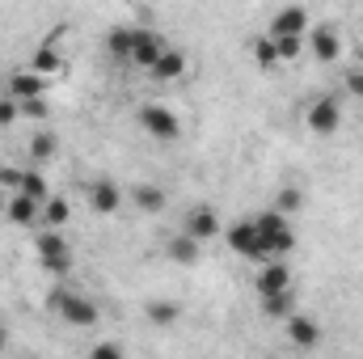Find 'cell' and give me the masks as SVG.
<instances>
[{"label":"cell","mask_w":363,"mask_h":359,"mask_svg":"<svg viewBox=\"0 0 363 359\" xmlns=\"http://www.w3.org/2000/svg\"><path fill=\"white\" fill-rule=\"evenodd\" d=\"M165 51H169L165 34H157V30H148V26H140V30L131 34V64H135V68L152 72V68L161 64V55H165Z\"/></svg>","instance_id":"8"},{"label":"cell","mask_w":363,"mask_h":359,"mask_svg":"<svg viewBox=\"0 0 363 359\" xmlns=\"http://www.w3.org/2000/svg\"><path fill=\"white\" fill-rule=\"evenodd\" d=\"M300 207H304V190H300V186H279V190H274L271 211H279V216H296Z\"/></svg>","instance_id":"24"},{"label":"cell","mask_w":363,"mask_h":359,"mask_svg":"<svg viewBox=\"0 0 363 359\" xmlns=\"http://www.w3.org/2000/svg\"><path fill=\"white\" fill-rule=\"evenodd\" d=\"M55 153H60V140H55L51 131H38V136L30 140V161H34V165H51Z\"/></svg>","instance_id":"23"},{"label":"cell","mask_w":363,"mask_h":359,"mask_svg":"<svg viewBox=\"0 0 363 359\" xmlns=\"http://www.w3.org/2000/svg\"><path fill=\"white\" fill-rule=\"evenodd\" d=\"M131 26H114L110 34H106V51L118 60V64H131Z\"/></svg>","instance_id":"22"},{"label":"cell","mask_w":363,"mask_h":359,"mask_svg":"<svg viewBox=\"0 0 363 359\" xmlns=\"http://www.w3.org/2000/svg\"><path fill=\"white\" fill-rule=\"evenodd\" d=\"M26 68H30V72H38V77H47V81H51V77H55V72H60V68H64V55H60V51H55V43H38V51H34V55H30V64H26Z\"/></svg>","instance_id":"16"},{"label":"cell","mask_w":363,"mask_h":359,"mask_svg":"<svg viewBox=\"0 0 363 359\" xmlns=\"http://www.w3.org/2000/svg\"><path fill=\"white\" fill-rule=\"evenodd\" d=\"M17 118H21V106H17V101L4 93V97H0V127H13Z\"/></svg>","instance_id":"32"},{"label":"cell","mask_w":363,"mask_h":359,"mask_svg":"<svg viewBox=\"0 0 363 359\" xmlns=\"http://www.w3.org/2000/svg\"><path fill=\"white\" fill-rule=\"evenodd\" d=\"M34 254H38V263L47 275H68L72 263H77V254H72V245L60 237V233H51V228H43L38 237H34Z\"/></svg>","instance_id":"4"},{"label":"cell","mask_w":363,"mask_h":359,"mask_svg":"<svg viewBox=\"0 0 363 359\" xmlns=\"http://www.w3.org/2000/svg\"><path fill=\"white\" fill-rule=\"evenodd\" d=\"M17 106H21V118H34V123H47V118H51V101H47V97L17 101Z\"/></svg>","instance_id":"29"},{"label":"cell","mask_w":363,"mask_h":359,"mask_svg":"<svg viewBox=\"0 0 363 359\" xmlns=\"http://www.w3.org/2000/svg\"><path fill=\"white\" fill-rule=\"evenodd\" d=\"M4 93H9L13 101H34V97H47V93H51V81L38 77V72H30V68H17V72H9Z\"/></svg>","instance_id":"11"},{"label":"cell","mask_w":363,"mask_h":359,"mask_svg":"<svg viewBox=\"0 0 363 359\" xmlns=\"http://www.w3.org/2000/svg\"><path fill=\"white\" fill-rule=\"evenodd\" d=\"M262 300V313L271 317V321H287L291 313H296V292L287 287V292H274V296H258Z\"/></svg>","instance_id":"19"},{"label":"cell","mask_w":363,"mask_h":359,"mask_svg":"<svg viewBox=\"0 0 363 359\" xmlns=\"http://www.w3.org/2000/svg\"><path fill=\"white\" fill-rule=\"evenodd\" d=\"M21 178H26V170H17V165H0V190L17 194V190H21Z\"/></svg>","instance_id":"30"},{"label":"cell","mask_w":363,"mask_h":359,"mask_svg":"<svg viewBox=\"0 0 363 359\" xmlns=\"http://www.w3.org/2000/svg\"><path fill=\"white\" fill-rule=\"evenodd\" d=\"M304 51H308L317 64H338V55H342V38H338L334 26H317V30H308Z\"/></svg>","instance_id":"13"},{"label":"cell","mask_w":363,"mask_h":359,"mask_svg":"<svg viewBox=\"0 0 363 359\" xmlns=\"http://www.w3.org/2000/svg\"><path fill=\"white\" fill-rule=\"evenodd\" d=\"M131 203H135L144 216H157V211H165L169 194H165L161 186H148V182H144V186H135V190H131Z\"/></svg>","instance_id":"18"},{"label":"cell","mask_w":363,"mask_h":359,"mask_svg":"<svg viewBox=\"0 0 363 359\" xmlns=\"http://www.w3.org/2000/svg\"><path fill=\"white\" fill-rule=\"evenodd\" d=\"M274 51H279V64H291L304 55V38H274Z\"/></svg>","instance_id":"28"},{"label":"cell","mask_w":363,"mask_h":359,"mask_svg":"<svg viewBox=\"0 0 363 359\" xmlns=\"http://www.w3.org/2000/svg\"><path fill=\"white\" fill-rule=\"evenodd\" d=\"M89 359H127V355H123L118 343H97V347L89 351Z\"/></svg>","instance_id":"33"},{"label":"cell","mask_w":363,"mask_h":359,"mask_svg":"<svg viewBox=\"0 0 363 359\" xmlns=\"http://www.w3.org/2000/svg\"><path fill=\"white\" fill-rule=\"evenodd\" d=\"M283 334H287V343H291L296 351H317V347H321V338H325L321 321H317V317H308V313H291V317L283 321Z\"/></svg>","instance_id":"9"},{"label":"cell","mask_w":363,"mask_h":359,"mask_svg":"<svg viewBox=\"0 0 363 359\" xmlns=\"http://www.w3.org/2000/svg\"><path fill=\"white\" fill-rule=\"evenodd\" d=\"M47 309L51 313H60L68 326H77V330H93L97 326V317H101V309H97V300L85 296V292H72V287H55L51 296H47Z\"/></svg>","instance_id":"1"},{"label":"cell","mask_w":363,"mask_h":359,"mask_svg":"<svg viewBox=\"0 0 363 359\" xmlns=\"http://www.w3.org/2000/svg\"><path fill=\"white\" fill-rule=\"evenodd\" d=\"M4 220H9V224H17V228H30V224H38V220H43V207L17 190V194H9V203H4Z\"/></svg>","instance_id":"14"},{"label":"cell","mask_w":363,"mask_h":359,"mask_svg":"<svg viewBox=\"0 0 363 359\" xmlns=\"http://www.w3.org/2000/svg\"><path fill=\"white\" fill-rule=\"evenodd\" d=\"M144 317H148V326H178L182 304H174V300H148L144 304Z\"/></svg>","instance_id":"20"},{"label":"cell","mask_w":363,"mask_h":359,"mask_svg":"<svg viewBox=\"0 0 363 359\" xmlns=\"http://www.w3.org/2000/svg\"><path fill=\"white\" fill-rule=\"evenodd\" d=\"M4 343H9V330H4V321H0V351H4Z\"/></svg>","instance_id":"34"},{"label":"cell","mask_w":363,"mask_h":359,"mask_svg":"<svg viewBox=\"0 0 363 359\" xmlns=\"http://www.w3.org/2000/svg\"><path fill=\"white\" fill-rule=\"evenodd\" d=\"M254 224H258V237H262L267 258H271V263H287V254L296 250V228H291V220L267 207V211L254 216Z\"/></svg>","instance_id":"2"},{"label":"cell","mask_w":363,"mask_h":359,"mask_svg":"<svg viewBox=\"0 0 363 359\" xmlns=\"http://www.w3.org/2000/svg\"><path fill=\"white\" fill-rule=\"evenodd\" d=\"M68 216H72V207H68V199H64V194H51V199L43 203V228L60 233V228L68 224Z\"/></svg>","instance_id":"21"},{"label":"cell","mask_w":363,"mask_h":359,"mask_svg":"<svg viewBox=\"0 0 363 359\" xmlns=\"http://www.w3.org/2000/svg\"><path fill=\"white\" fill-rule=\"evenodd\" d=\"M140 127L152 136V140H161V144H174L182 140V118L169 110V106H161V101H148V106H140Z\"/></svg>","instance_id":"5"},{"label":"cell","mask_w":363,"mask_h":359,"mask_svg":"<svg viewBox=\"0 0 363 359\" xmlns=\"http://www.w3.org/2000/svg\"><path fill=\"white\" fill-rule=\"evenodd\" d=\"M304 123H308V131H313V136H334V131L342 127V101H338L334 93L313 97V101H308V110H304Z\"/></svg>","instance_id":"7"},{"label":"cell","mask_w":363,"mask_h":359,"mask_svg":"<svg viewBox=\"0 0 363 359\" xmlns=\"http://www.w3.org/2000/svg\"><path fill=\"white\" fill-rule=\"evenodd\" d=\"M254 287H258V296H274V292H287V287H291V270H287V263H267V267L258 270Z\"/></svg>","instance_id":"15"},{"label":"cell","mask_w":363,"mask_h":359,"mask_svg":"<svg viewBox=\"0 0 363 359\" xmlns=\"http://www.w3.org/2000/svg\"><path fill=\"white\" fill-rule=\"evenodd\" d=\"M308 30H313V13L308 9H300V4H287V9H279L271 17V38H308Z\"/></svg>","instance_id":"10"},{"label":"cell","mask_w":363,"mask_h":359,"mask_svg":"<svg viewBox=\"0 0 363 359\" xmlns=\"http://www.w3.org/2000/svg\"><path fill=\"white\" fill-rule=\"evenodd\" d=\"M224 241H228V250L237 254V258H245V263H271L267 258V250H262V237H258V224H254V216H241L237 224H228L224 228Z\"/></svg>","instance_id":"3"},{"label":"cell","mask_w":363,"mask_h":359,"mask_svg":"<svg viewBox=\"0 0 363 359\" xmlns=\"http://www.w3.org/2000/svg\"><path fill=\"white\" fill-rule=\"evenodd\" d=\"M165 254H169V263H178V267H194V263H199V254H203V245H199V241H190L186 233H174V237L165 241Z\"/></svg>","instance_id":"17"},{"label":"cell","mask_w":363,"mask_h":359,"mask_svg":"<svg viewBox=\"0 0 363 359\" xmlns=\"http://www.w3.org/2000/svg\"><path fill=\"white\" fill-rule=\"evenodd\" d=\"M123 199H127V194H123V186L114 178H93L89 190H85V203H89L97 216H114V211L123 207Z\"/></svg>","instance_id":"12"},{"label":"cell","mask_w":363,"mask_h":359,"mask_svg":"<svg viewBox=\"0 0 363 359\" xmlns=\"http://www.w3.org/2000/svg\"><path fill=\"white\" fill-rule=\"evenodd\" d=\"M178 233H186L190 241H216V237H224V224H220V211L211 207V203H194L186 216H182V228Z\"/></svg>","instance_id":"6"},{"label":"cell","mask_w":363,"mask_h":359,"mask_svg":"<svg viewBox=\"0 0 363 359\" xmlns=\"http://www.w3.org/2000/svg\"><path fill=\"white\" fill-rule=\"evenodd\" d=\"M21 194L34 199L38 207L51 199V186H47V178H43V170H26V178H21Z\"/></svg>","instance_id":"27"},{"label":"cell","mask_w":363,"mask_h":359,"mask_svg":"<svg viewBox=\"0 0 363 359\" xmlns=\"http://www.w3.org/2000/svg\"><path fill=\"white\" fill-rule=\"evenodd\" d=\"M182 72H186V55L174 51V47H169V51L161 55V64L152 68V77H157V81H182Z\"/></svg>","instance_id":"26"},{"label":"cell","mask_w":363,"mask_h":359,"mask_svg":"<svg viewBox=\"0 0 363 359\" xmlns=\"http://www.w3.org/2000/svg\"><path fill=\"white\" fill-rule=\"evenodd\" d=\"M342 89L363 101V68H347V72H342Z\"/></svg>","instance_id":"31"},{"label":"cell","mask_w":363,"mask_h":359,"mask_svg":"<svg viewBox=\"0 0 363 359\" xmlns=\"http://www.w3.org/2000/svg\"><path fill=\"white\" fill-rule=\"evenodd\" d=\"M250 51H254V64H258L262 72L279 68V51H274V38H271V34H258V38L250 43Z\"/></svg>","instance_id":"25"}]
</instances>
